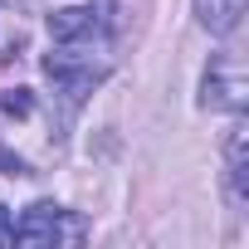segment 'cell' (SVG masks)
Here are the masks:
<instances>
[{"label":"cell","mask_w":249,"mask_h":249,"mask_svg":"<svg viewBox=\"0 0 249 249\" xmlns=\"http://www.w3.org/2000/svg\"><path fill=\"white\" fill-rule=\"evenodd\" d=\"M249 103V73L239 54H215L205 78H200V107H220V112H244Z\"/></svg>","instance_id":"cell-1"},{"label":"cell","mask_w":249,"mask_h":249,"mask_svg":"<svg viewBox=\"0 0 249 249\" xmlns=\"http://www.w3.org/2000/svg\"><path fill=\"white\" fill-rule=\"evenodd\" d=\"M78 220H69V210L64 205H49V200H39V205H30L20 220H15V244H30V249H54V244H64V239H78Z\"/></svg>","instance_id":"cell-2"},{"label":"cell","mask_w":249,"mask_h":249,"mask_svg":"<svg viewBox=\"0 0 249 249\" xmlns=\"http://www.w3.org/2000/svg\"><path fill=\"white\" fill-rule=\"evenodd\" d=\"M44 73L69 93V103H78L83 93H93V83H98L107 69L93 64V59H83V54H73V44H64V54H49V59H44Z\"/></svg>","instance_id":"cell-3"},{"label":"cell","mask_w":249,"mask_h":249,"mask_svg":"<svg viewBox=\"0 0 249 249\" xmlns=\"http://www.w3.org/2000/svg\"><path fill=\"white\" fill-rule=\"evenodd\" d=\"M98 30H103V5H64L49 15L54 44H88Z\"/></svg>","instance_id":"cell-4"},{"label":"cell","mask_w":249,"mask_h":249,"mask_svg":"<svg viewBox=\"0 0 249 249\" xmlns=\"http://www.w3.org/2000/svg\"><path fill=\"white\" fill-rule=\"evenodd\" d=\"M244 15V0H196V20L210 35H230Z\"/></svg>","instance_id":"cell-5"},{"label":"cell","mask_w":249,"mask_h":249,"mask_svg":"<svg viewBox=\"0 0 249 249\" xmlns=\"http://www.w3.org/2000/svg\"><path fill=\"white\" fill-rule=\"evenodd\" d=\"M0 107H5L10 117H30V107H35V98H30V88H10L5 98H0Z\"/></svg>","instance_id":"cell-6"},{"label":"cell","mask_w":249,"mask_h":249,"mask_svg":"<svg viewBox=\"0 0 249 249\" xmlns=\"http://www.w3.org/2000/svg\"><path fill=\"white\" fill-rule=\"evenodd\" d=\"M5 244H15V220H10V210L0 205V249Z\"/></svg>","instance_id":"cell-7"}]
</instances>
